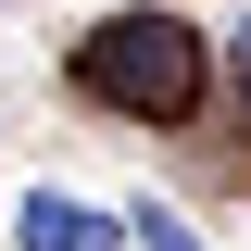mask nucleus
I'll list each match as a JSON object with an SVG mask.
<instances>
[{
    "instance_id": "obj_4",
    "label": "nucleus",
    "mask_w": 251,
    "mask_h": 251,
    "mask_svg": "<svg viewBox=\"0 0 251 251\" xmlns=\"http://www.w3.org/2000/svg\"><path fill=\"white\" fill-rule=\"evenodd\" d=\"M214 75H226V88H239V113H251V25L226 38V50H214Z\"/></svg>"
},
{
    "instance_id": "obj_2",
    "label": "nucleus",
    "mask_w": 251,
    "mask_h": 251,
    "mask_svg": "<svg viewBox=\"0 0 251 251\" xmlns=\"http://www.w3.org/2000/svg\"><path fill=\"white\" fill-rule=\"evenodd\" d=\"M13 226H25V251H126V214L63 201V188H25V201H13Z\"/></svg>"
},
{
    "instance_id": "obj_1",
    "label": "nucleus",
    "mask_w": 251,
    "mask_h": 251,
    "mask_svg": "<svg viewBox=\"0 0 251 251\" xmlns=\"http://www.w3.org/2000/svg\"><path fill=\"white\" fill-rule=\"evenodd\" d=\"M63 75H75L88 113L138 126V138H176V126L214 100V38L188 25V13H163V0H126V13H100V25L63 50Z\"/></svg>"
},
{
    "instance_id": "obj_3",
    "label": "nucleus",
    "mask_w": 251,
    "mask_h": 251,
    "mask_svg": "<svg viewBox=\"0 0 251 251\" xmlns=\"http://www.w3.org/2000/svg\"><path fill=\"white\" fill-rule=\"evenodd\" d=\"M126 239H138V251H201V226L163 214V201H126Z\"/></svg>"
}]
</instances>
